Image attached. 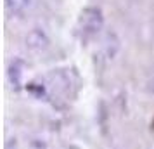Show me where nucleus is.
<instances>
[{
    "label": "nucleus",
    "mask_w": 154,
    "mask_h": 149,
    "mask_svg": "<svg viewBox=\"0 0 154 149\" xmlns=\"http://www.w3.org/2000/svg\"><path fill=\"white\" fill-rule=\"evenodd\" d=\"M23 4H24V5H29V4H31V0H23Z\"/></svg>",
    "instance_id": "obj_3"
},
{
    "label": "nucleus",
    "mask_w": 154,
    "mask_h": 149,
    "mask_svg": "<svg viewBox=\"0 0 154 149\" xmlns=\"http://www.w3.org/2000/svg\"><path fill=\"white\" fill-rule=\"evenodd\" d=\"M80 23H82V28H83V33H97L99 29L102 28V12L95 7H87L82 12V17H80Z\"/></svg>",
    "instance_id": "obj_1"
},
{
    "label": "nucleus",
    "mask_w": 154,
    "mask_h": 149,
    "mask_svg": "<svg viewBox=\"0 0 154 149\" xmlns=\"http://www.w3.org/2000/svg\"><path fill=\"white\" fill-rule=\"evenodd\" d=\"M26 47L33 52H42L49 47V36L45 35V31L40 28H35L33 31H29L26 36Z\"/></svg>",
    "instance_id": "obj_2"
}]
</instances>
